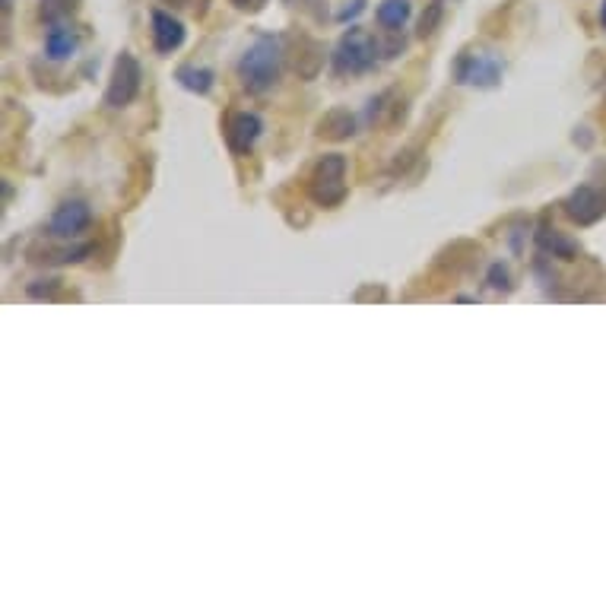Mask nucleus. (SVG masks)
I'll use <instances>...</instances> for the list:
<instances>
[{"label": "nucleus", "instance_id": "1", "mask_svg": "<svg viewBox=\"0 0 606 606\" xmlns=\"http://www.w3.org/2000/svg\"><path fill=\"white\" fill-rule=\"evenodd\" d=\"M283 73V39L277 35H257L254 45L238 61V77L248 93H267L280 83Z\"/></svg>", "mask_w": 606, "mask_h": 606}, {"label": "nucleus", "instance_id": "2", "mask_svg": "<svg viewBox=\"0 0 606 606\" xmlns=\"http://www.w3.org/2000/svg\"><path fill=\"white\" fill-rule=\"evenodd\" d=\"M308 194L318 207H340L346 197V156L327 153L315 165L308 181Z\"/></svg>", "mask_w": 606, "mask_h": 606}, {"label": "nucleus", "instance_id": "3", "mask_svg": "<svg viewBox=\"0 0 606 606\" xmlns=\"http://www.w3.org/2000/svg\"><path fill=\"white\" fill-rule=\"evenodd\" d=\"M381 45L365 29H346L340 45L334 48V70L337 73H365L378 61Z\"/></svg>", "mask_w": 606, "mask_h": 606}, {"label": "nucleus", "instance_id": "4", "mask_svg": "<svg viewBox=\"0 0 606 606\" xmlns=\"http://www.w3.org/2000/svg\"><path fill=\"white\" fill-rule=\"evenodd\" d=\"M140 80H143V70H140L137 58L121 51L115 61V70H112V80H108V89H105V105L108 108L131 105L140 93Z\"/></svg>", "mask_w": 606, "mask_h": 606}, {"label": "nucleus", "instance_id": "5", "mask_svg": "<svg viewBox=\"0 0 606 606\" xmlns=\"http://www.w3.org/2000/svg\"><path fill=\"white\" fill-rule=\"evenodd\" d=\"M457 83L492 89L502 83V61L495 54H461V61L454 67Z\"/></svg>", "mask_w": 606, "mask_h": 606}, {"label": "nucleus", "instance_id": "6", "mask_svg": "<svg viewBox=\"0 0 606 606\" xmlns=\"http://www.w3.org/2000/svg\"><path fill=\"white\" fill-rule=\"evenodd\" d=\"M89 223H93V213H89L83 200H64V204L54 210L48 232L54 238H77L89 229Z\"/></svg>", "mask_w": 606, "mask_h": 606}, {"label": "nucleus", "instance_id": "7", "mask_svg": "<svg viewBox=\"0 0 606 606\" xmlns=\"http://www.w3.org/2000/svg\"><path fill=\"white\" fill-rule=\"evenodd\" d=\"M565 213L572 216L578 226H591L606 213V197L591 185H581L572 197L565 200Z\"/></svg>", "mask_w": 606, "mask_h": 606}, {"label": "nucleus", "instance_id": "8", "mask_svg": "<svg viewBox=\"0 0 606 606\" xmlns=\"http://www.w3.org/2000/svg\"><path fill=\"white\" fill-rule=\"evenodd\" d=\"M264 124L257 115L251 112H235L229 121H226V143L232 153H248L251 146L257 143V137H261Z\"/></svg>", "mask_w": 606, "mask_h": 606}, {"label": "nucleus", "instance_id": "9", "mask_svg": "<svg viewBox=\"0 0 606 606\" xmlns=\"http://www.w3.org/2000/svg\"><path fill=\"white\" fill-rule=\"evenodd\" d=\"M153 45L159 54H172L185 45V26H181V20H175L165 10H153Z\"/></svg>", "mask_w": 606, "mask_h": 606}, {"label": "nucleus", "instance_id": "10", "mask_svg": "<svg viewBox=\"0 0 606 606\" xmlns=\"http://www.w3.org/2000/svg\"><path fill=\"white\" fill-rule=\"evenodd\" d=\"M77 45H80L77 32H73L70 26H64V23L51 26L48 35H45V54L51 61H67L70 54L77 51Z\"/></svg>", "mask_w": 606, "mask_h": 606}, {"label": "nucleus", "instance_id": "11", "mask_svg": "<svg viewBox=\"0 0 606 606\" xmlns=\"http://www.w3.org/2000/svg\"><path fill=\"white\" fill-rule=\"evenodd\" d=\"M537 245H540L546 254L562 257V261H575V257L581 254V248L572 242V238H565L559 229H549V226H543V229L537 232Z\"/></svg>", "mask_w": 606, "mask_h": 606}, {"label": "nucleus", "instance_id": "12", "mask_svg": "<svg viewBox=\"0 0 606 606\" xmlns=\"http://www.w3.org/2000/svg\"><path fill=\"white\" fill-rule=\"evenodd\" d=\"M318 134L327 137V140H346L356 134V118L346 112V108H334V112H327L318 124Z\"/></svg>", "mask_w": 606, "mask_h": 606}, {"label": "nucleus", "instance_id": "13", "mask_svg": "<svg viewBox=\"0 0 606 606\" xmlns=\"http://www.w3.org/2000/svg\"><path fill=\"white\" fill-rule=\"evenodd\" d=\"M410 13H413L410 0H384V4L375 10V20H378L384 29L397 32V29H403V23L410 20Z\"/></svg>", "mask_w": 606, "mask_h": 606}, {"label": "nucleus", "instance_id": "14", "mask_svg": "<svg viewBox=\"0 0 606 606\" xmlns=\"http://www.w3.org/2000/svg\"><path fill=\"white\" fill-rule=\"evenodd\" d=\"M175 80H178L181 86H185V89H191V93H197V96H207L210 89H213V70H207V67H194V64H185V67H178Z\"/></svg>", "mask_w": 606, "mask_h": 606}, {"label": "nucleus", "instance_id": "15", "mask_svg": "<svg viewBox=\"0 0 606 606\" xmlns=\"http://www.w3.org/2000/svg\"><path fill=\"white\" fill-rule=\"evenodd\" d=\"M321 67H324V48H321L318 42L305 39V51L299 54V61H296L299 77H302V80H315Z\"/></svg>", "mask_w": 606, "mask_h": 606}, {"label": "nucleus", "instance_id": "16", "mask_svg": "<svg viewBox=\"0 0 606 606\" xmlns=\"http://www.w3.org/2000/svg\"><path fill=\"white\" fill-rule=\"evenodd\" d=\"M80 7V0H42L39 4V20L48 23V26H58L64 23L67 16H73Z\"/></svg>", "mask_w": 606, "mask_h": 606}, {"label": "nucleus", "instance_id": "17", "mask_svg": "<svg viewBox=\"0 0 606 606\" xmlns=\"http://www.w3.org/2000/svg\"><path fill=\"white\" fill-rule=\"evenodd\" d=\"M93 251V245H70V248H42L35 261H45V264H77L83 257Z\"/></svg>", "mask_w": 606, "mask_h": 606}, {"label": "nucleus", "instance_id": "18", "mask_svg": "<svg viewBox=\"0 0 606 606\" xmlns=\"http://www.w3.org/2000/svg\"><path fill=\"white\" fill-rule=\"evenodd\" d=\"M442 4H445V0H432L429 13L422 16V23H419V35H422V39H426V35H432V32H435V26L442 23Z\"/></svg>", "mask_w": 606, "mask_h": 606}, {"label": "nucleus", "instance_id": "19", "mask_svg": "<svg viewBox=\"0 0 606 606\" xmlns=\"http://www.w3.org/2000/svg\"><path fill=\"white\" fill-rule=\"evenodd\" d=\"M58 289H61V280H39V283L29 286V296L32 299H54L58 296Z\"/></svg>", "mask_w": 606, "mask_h": 606}, {"label": "nucleus", "instance_id": "20", "mask_svg": "<svg viewBox=\"0 0 606 606\" xmlns=\"http://www.w3.org/2000/svg\"><path fill=\"white\" fill-rule=\"evenodd\" d=\"M489 283H492L495 289H511V277H508V270H505L502 264H495V267H492V273H489Z\"/></svg>", "mask_w": 606, "mask_h": 606}, {"label": "nucleus", "instance_id": "21", "mask_svg": "<svg viewBox=\"0 0 606 606\" xmlns=\"http://www.w3.org/2000/svg\"><path fill=\"white\" fill-rule=\"evenodd\" d=\"M232 7H238V10H248V13H257V10H264L267 7V0H229Z\"/></svg>", "mask_w": 606, "mask_h": 606}, {"label": "nucleus", "instance_id": "22", "mask_svg": "<svg viewBox=\"0 0 606 606\" xmlns=\"http://www.w3.org/2000/svg\"><path fill=\"white\" fill-rule=\"evenodd\" d=\"M162 4H169V7H191V0H162Z\"/></svg>", "mask_w": 606, "mask_h": 606}, {"label": "nucleus", "instance_id": "23", "mask_svg": "<svg viewBox=\"0 0 606 606\" xmlns=\"http://www.w3.org/2000/svg\"><path fill=\"white\" fill-rule=\"evenodd\" d=\"M600 26L606 29V0H603V7H600Z\"/></svg>", "mask_w": 606, "mask_h": 606}, {"label": "nucleus", "instance_id": "24", "mask_svg": "<svg viewBox=\"0 0 606 606\" xmlns=\"http://www.w3.org/2000/svg\"><path fill=\"white\" fill-rule=\"evenodd\" d=\"M10 4H13V0H4V10H10Z\"/></svg>", "mask_w": 606, "mask_h": 606}]
</instances>
